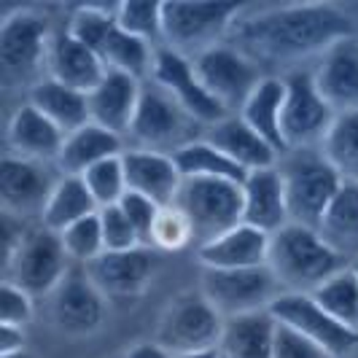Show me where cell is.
I'll return each mask as SVG.
<instances>
[{
  "mask_svg": "<svg viewBox=\"0 0 358 358\" xmlns=\"http://www.w3.org/2000/svg\"><path fill=\"white\" fill-rule=\"evenodd\" d=\"M205 129L208 127H202L192 113H186L176 103V97H170L159 84H143L141 106L129 129L132 141L138 143L135 148L173 157L183 145L205 138Z\"/></svg>",
  "mask_w": 358,
  "mask_h": 358,
  "instance_id": "obj_6",
  "label": "cell"
},
{
  "mask_svg": "<svg viewBox=\"0 0 358 358\" xmlns=\"http://www.w3.org/2000/svg\"><path fill=\"white\" fill-rule=\"evenodd\" d=\"M232 38L234 49L248 54L253 62H294L326 54L334 43L353 38V19L331 3H296L237 19Z\"/></svg>",
  "mask_w": 358,
  "mask_h": 358,
  "instance_id": "obj_1",
  "label": "cell"
},
{
  "mask_svg": "<svg viewBox=\"0 0 358 358\" xmlns=\"http://www.w3.org/2000/svg\"><path fill=\"white\" fill-rule=\"evenodd\" d=\"M286 100H283V141L288 151H305L321 145L326 132L331 129L337 110L323 100L315 87L313 73L294 71L283 78Z\"/></svg>",
  "mask_w": 358,
  "mask_h": 358,
  "instance_id": "obj_11",
  "label": "cell"
},
{
  "mask_svg": "<svg viewBox=\"0 0 358 358\" xmlns=\"http://www.w3.org/2000/svg\"><path fill=\"white\" fill-rule=\"evenodd\" d=\"M106 302L100 288L92 283L87 267L73 264L52 294V321L71 337H87L106 321Z\"/></svg>",
  "mask_w": 358,
  "mask_h": 358,
  "instance_id": "obj_16",
  "label": "cell"
},
{
  "mask_svg": "<svg viewBox=\"0 0 358 358\" xmlns=\"http://www.w3.org/2000/svg\"><path fill=\"white\" fill-rule=\"evenodd\" d=\"M173 205L189 218L199 248L243 224V183L218 178H183Z\"/></svg>",
  "mask_w": 358,
  "mask_h": 358,
  "instance_id": "obj_5",
  "label": "cell"
},
{
  "mask_svg": "<svg viewBox=\"0 0 358 358\" xmlns=\"http://www.w3.org/2000/svg\"><path fill=\"white\" fill-rule=\"evenodd\" d=\"M315 87L337 113L358 110V43L345 38L321 54V65L313 71Z\"/></svg>",
  "mask_w": 358,
  "mask_h": 358,
  "instance_id": "obj_22",
  "label": "cell"
},
{
  "mask_svg": "<svg viewBox=\"0 0 358 358\" xmlns=\"http://www.w3.org/2000/svg\"><path fill=\"white\" fill-rule=\"evenodd\" d=\"M68 30L100 57V62L108 71L129 73L141 81L143 76H151L157 46L122 30L113 11L97 8V6H81L76 8Z\"/></svg>",
  "mask_w": 358,
  "mask_h": 358,
  "instance_id": "obj_4",
  "label": "cell"
},
{
  "mask_svg": "<svg viewBox=\"0 0 358 358\" xmlns=\"http://www.w3.org/2000/svg\"><path fill=\"white\" fill-rule=\"evenodd\" d=\"M143 81L122 71H108L103 81L90 92L92 124L124 138L132 129L135 113L141 106Z\"/></svg>",
  "mask_w": 358,
  "mask_h": 358,
  "instance_id": "obj_19",
  "label": "cell"
},
{
  "mask_svg": "<svg viewBox=\"0 0 358 358\" xmlns=\"http://www.w3.org/2000/svg\"><path fill=\"white\" fill-rule=\"evenodd\" d=\"M283 100H286V84L283 78L264 76L259 87L251 92L245 106L240 108V119L251 127L256 135H262L278 154H286L283 141Z\"/></svg>",
  "mask_w": 358,
  "mask_h": 358,
  "instance_id": "obj_28",
  "label": "cell"
},
{
  "mask_svg": "<svg viewBox=\"0 0 358 358\" xmlns=\"http://www.w3.org/2000/svg\"><path fill=\"white\" fill-rule=\"evenodd\" d=\"M122 358H173V353H167L159 342L154 340V342H138Z\"/></svg>",
  "mask_w": 358,
  "mask_h": 358,
  "instance_id": "obj_45",
  "label": "cell"
},
{
  "mask_svg": "<svg viewBox=\"0 0 358 358\" xmlns=\"http://www.w3.org/2000/svg\"><path fill=\"white\" fill-rule=\"evenodd\" d=\"M199 291L221 313L224 321L269 310L272 302L283 294L267 264L245 269H202Z\"/></svg>",
  "mask_w": 358,
  "mask_h": 358,
  "instance_id": "obj_10",
  "label": "cell"
},
{
  "mask_svg": "<svg viewBox=\"0 0 358 358\" xmlns=\"http://www.w3.org/2000/svg\"><path fill=\"white\" fill-rule=\"evenodd\" d=\"M269 313L275 315L278 323L299 331L305 340L318 345L326 356L345 358L358 350V331L334 321L310 294H288V291H283L272 302Z\"/></svg>",
  "mask_w": 358,
  "mask_h": 358,
  "instance_id": "obj_13",
  "label": "cell"
},
{
  "mask_svg": "<svg viewBox=\"0 0 358 358\" xmlns=\"http://www.w3.org/2000/svg\"><path fill=\"white\" fill-rule=\"evenodd\" d=\"M100 224H103L106 251H132V248H141V240H138L132 224L127 221L124 210L119 205L103 208L100 210Z\"/></svg>",
  "mask_w": 358,
  "mask_h": 358,
  "instance_id": "obj_41",
  "label": "cell"
},
{
  "mask_svg": "<svg viewBox=\"0 0 358 358\" xmlns=\"http://www.w3.org/2000/svg\"><path fill=\"white\" fill-rule=\"evenodd\" d=\"M243 224L269 237L291 224L286 186H283V176L278 167L253 170L243 180Z\"/></svg>",
  "mask_w": 358,
  "mask_h": 358,
  "instance_id": "obj_20",
  "label": "cell"
},
{
  "mask_svg": "<svg viewBox=\"0 0 358 358\" xmlns=\"http://www.w3.org/2000/svg\"><path fill=\"white\" fill-rule=\"evenodd\" d=\"M3 262H6V280L27 291L33 299L52 296L54 288L62 283V278L73 267L59 234L46 227L27 229L17 251Z\"/></svg>",
  "mask_w": 358,
  "mask_h": 358,
  "instance_id": "obj_8",
  "label": "cell"
},
{
  "mask_svg": "<svg viewBox=\"0 0 358 358\" xmlns=\"http://www.w3.org/2000/svg\"><path fill=\"white\" fill-rule=\"evenodd\" d=\"M321 237L342 256L358 251V183H342L318 227Z\"/></svg>",
  "mask_w": 358,
  "mask_h": 358,
  "instance_id": "obj_32",
  "label": "cell"
},
{
  "mask_svg": "<svg viewBox=\"0 0 358 358\" xmlns=\"http://www.w3.org/2000/svg\"><path fill=\"white\" fill-rule=\"evenodd\" d=\"M100 210L94 197L90 194L87 183L81 176H62L54 186L52 197L46 202V210L41 215V227L52 229V232H65L76 221L94 215Z\"/></svg>",
  "mask_w": 358,
  "mask_h": 358,
  "instance_id": "obj_31",
  "label": "cell"
},
{
  "mask_svg": "<svg viewBox=\"0 0 358 358\" xmlns=\"http://www.w3.org/2000/svg\"><path fill=\"white\" fill-rule=\"evenodd\" d=\"M189 243H194L189 218L180 213L176 205L162 208L159 218H157V224H154L151 245H154V248H162V251H180V248H186Z\"/></svg>",
  "mask_w": 358,
  "mask_h": 358,
  "instance_id": "obj_39",
  "label": "cell"
},
{
  "mask_svg": "<svg viewBox=\"0 0 358 358\" xmlns=\"http://www.w3.org/2000/svg\"><path fill=\"white\" fill-rule=\"evenodd\" d=\"M275 358H331V356H326L318 345L305 340L299 331H294V329H288L283 323H278Z\"/></svg>",
  "mask_w": 358,
  "mask_h": 358,
  "instance_id": "obj_43",
  "label": "cell"
},
{
  "mask_svg": "<svg viewBox=\"0 0 358 358\" xmlns=\"http://www.w3.org/2000/svg\"><path fill=\"white\" fill-rule=\"evenodd\" d=\"M0 358H33L27 350H19V353H11V356H0Z\"/></svg>",
  "mask_w": 358,
  "mask_h": 358,
  "instance_id": "obj_47",
  "label": "cell"
},
{
  "mask_svg": "<svg viewBox=\"0 0 358 358\" xmlns=\"http://www.w3.org/2000/svg\"><path fill=\"white\" fill-rule=\"evenodd\" d=\"M46 71L54 81L90 94L103 81L108 68L87 43H81L71 30H62V33H54L52 43H49Z\"/></svg>",
  "mask_w": 358,
  "mask_h": 358,
  "instance_id": "obj_23",
  "label": "cell"
},
{
  "mask_svg": "<svg viewBox=\"0 0 358 358\" xmlns=\"http://www.w3.org/2000/svg\"><path fill=\"white\" fill-rule=\"evenodd\" d=\"M87 272L106 299L132 302L141 299L151 286L157 272V253L143 245L132 251H106L87 264Z\"/></svg>",
  "mask_w": 358,
  "mask_h": 358,
  "instance_id": "obj_17",
  "label": "cell"
},
{
  "mask_svg": "<svg viewBox=\"0 0 358 358\" xmlns=\"http://www.w3.org/2000/svg\"><path fill=\"white\" fill-rule=\"evenodd\" d=\"M267 267L278 278L280 291L313 294L348 264L345 256L337 248H331L318 229L288 224L269 237Z\"/></svg>",
  "mask_w": 358,
  "mask_h": 358,
  "instance_id": "obj_2",
  "label": "cell"
},
{
  "mask_svg": "<svg viewBox=\"0 0 358 358\" xmlns=\"http://www.w3.org/2000/svg\"><path fill=\"white\" fill-rule=\"evenodd\" d=\"M283 186H286L288 218L291 224L318 229L326 208L342 189L337 170L323 159V154H313L310 148L296 151L280 167Z\"/></svg>",
  "mask_w": 358,
  "mask_h": 358,
  "instance_id": "obj_7",
  "label": "cell"
},
{
  "mask_svg": "<svg viewBox=\"0 0 358 358\" xmlns=\"http://www.w3.org/2000/svg\"><path fill=\"white\" fill-rule=\"evenodd\" d=\"M59 240H62V245H65V251H68L73 264H81V267L92 264L97 256L106 253L100 210L94 215H87V218L76 221L65 232H59Z\"/></svg>",
  "mask_w": 358,
  "mask_h": 358,
  "instance_id": "obj_38",
  "label": "cell"
},
{
  "mask_svg": "<svg viewBox=\"0 0 358 358\" xmlns=\"http://www.w3.org/2000/svg\"><path fill=\"white\" fill-rule=\"evenodd\" d=\"M57 180L52 170L43 162L22 159V157H6L0 164V202L3 213L17 218L27 215H43L46 202L52 197Z\"/></svg>",
  "mask_w": 358,
  "mask_h": 358,
  "instance_id": "obj_18",
  "label": "cell"
},
{
  "mask_svg": "<svg viewBox=\"0 0 358 358\" xmlns=\"http://www.w3.org/2000/svg\"><path fill=\"white\" fill-rule=\"evenodd\" d=\"M119 208L124 210L127 221L132 224V229L138 234L141 245H143V248H154V245H151V237H154V224H157L159 210H162L159 205L151 202L148 197H143V194L127 192V197L119 202Z\"/></svg>",
  "mask_w": 358,
  "mask_h": 358,
  "instance_id": "obj_40",
  "label": "cell"
},
{
  "mask_svg": "<svg viewBox=\"0 0 358 358\" xmlns=\"http://www.w3.org/2000/svg\"><path fill=\"white\" fill-rule=\"evenodd\" d=\"M321 154L337 170L342 183H358V110L337 113L323 138Z\"/></svg>",
  "mask_w": 358,
  "mask_h": 358,
  "instance_id": "obj_33",
  "label": "cell"
},
{
  "mask_svg": "<svg viewBox=\"0 0 358 358\" xmlns=\"http://www.w3.org/2000/svg\"><path fill=\"white\" fill-rule=\"evenodd\" d=\"M350 267H353V272H356V275H358V256H356V262H353Z\"/></svg>",
  "mask_w": 358,
  "mask_h": 358,
  "instance_id": "obj_48",
  "label": "cell"
},
{
  "mask_svg": "<svg viewBox=\"0 0 358 358\" xmlns=\"http://www.w3.org/2000/svg\"><path fill=\"white\" fill-rule=\"evenodd\" d=\"M240 6L227 0H170L162 3V46L197 59L232 36Z\"/></svg>",
  "mask_w": 358,
  "mask_h": 358,
  "instance_id": "obj_3",
  "label": "cell"
},
{
  "mask_svg": "<svg viewBox=\"0 0 358 358\" xmlns=\"http://www.w3.org/2000/svg\"><path fill=\"white\" fill-rule=\"evenodd\" d=\"M224 318L202 291H183L162 313L157 342L167 353L183 356L197 350H218Z\"/></svg>",
  "mask_w": 358,
  "mask_h": 358,
  "instance_id": "obj_9",
  "label": "cell"
},
{
  "mask_svg": "<svg viewBox=\"0 0 358 358\" xmlns=\"http://www.w3.org/2000/svg\"><path fill=\"white\" fill-rule=\"evenodd\" d=\"M337 323L358 331V275L348 264L310 294Z\"/></svg>",
  "mask_w": 358,
  "mask_h": 358,
  "instance_id": "obj_35",
  "label": "cell"
},
{
  "mask_svg": "<svg viewBox=\"0 0 358 358\" xmlns=\"http://www.w3.org/2000/svg\"><path fill=\"white\" fill-rule=\"evenodd\" d=\"M183 178H218V180H234L243 183L248 173L237 167L227 154H221L215 145H210L205 138L194 143L183 145L178 154H173Z\"/></svg>",
  "mask_w": 358,
  "mask_h": 358,
  "instance_id": "obj_34",
  "label": "cell"
},
{
  "mask_svg": "<svg viewBox=\"0 0 358 358\" xmlns=\"http://www.w3.org/2000/svg\"><path fill=\"white\" fill-rule=\"evenodd\" d=\"M173 358H221V350H197V353H183Z\"/></svg>",
  "mask_w": 358,
  "mask_h": 358,
  "instance_id": "obj_46",
  "label": "cell"
},
{
  "mask_svg": "<svg viewBox=\"0 0 358 358\" xmlns=\"http://www.w3.org/2000/svg\"><path fill=\"white\" fill-rule=\"evenodd\" d=\"M81 178H84L90 194L94 197L100 210L119 205V202L127 197V192H129V189H127L124 162H122V157H110V159L94 164V167H90Z\"/></svg>",
  "mask_w": 358,
  "mask_h": 358,
  "instance_id": "obj_37",
  "label": "cell"
},
{
  "mask_svg": "<svg viewBox=\"0 0 358 358\" xmlns=\"http://www.w3.org/2000/svg\"><path fill=\"white\" fill-rule=\"evenodd\" d=\"M19 350H24V329L0 326V356H11Z\"/></svg>",
  "mask_w": 358,
  "mask_h": 358,
  "instance_id": "obj_44",
  "label": "cell"
},
{
  "mask_svg": "<svg viewBox=\"0 0 358 358\" xmlns=\"http://www.w3.org/2000/svg\"><path fill=\"white\" fill-rule=\"evenodd\" d=\"M151 81L159 84L170 97H176V103L186 113H192L202 127L218 124L221 119L232 116L210 92L202 87V81H199L197 73H194L192 59L170 52L164 46H157V52H154Z\"/></svg>",
  "mask_w": 358,
  "mask_h": 358,
  "instance_id": "obj_15",
  "label": "cell"
},
{
  "mask_svg": "<svg viewBox=\"0 0 358 358\" xmlns=\"http://www.w3.org/2000/svg\"><path fill=\"white\" fill-rule=\"evenodd\" d=\"M65 132L49 122L36 106H22L14 110L8 122V143L14 148V157L33 162H57L65 145Z\"/></svg>",
  "mask_w": 358,
  "mask_h": 358,
  "instance_id": "obj_26",
  "label": "cell"
},
{
  "mask_svg": "<svg viewBox=\"0 0 358 358\" xmlns=\"http://www.w3.org/2000/svg\"><path fill=\"white\" fill-rule=\"evenodd\" d=\"M30 106H36L49 122L59 127L65 135L87 127L92 122L90 94L65 87L54 78H41L30 90Z\"/></svg>",
  "mask_w": 358,
  "mask_h": 358,
  "instance_id": "obj_29",
  "label": "cell"
},
{
  "mask_svg": "<svg viewBox=\"0 0 358 358\" xmlns=\"http://www.w3.org/2000/svg\"><path fill=\"white\" fill-rule=\"evenodd\" d=\"M202 269H245L264 267L269 259V234L237 224L210 243L197 248Z\"/></svg>",
  "mask_w": 358,
  "mask_h": 358,
  "instance_id": "obj_24",
  "label": "cell"
},
{
  "mask_svg": "<svg viewBox=\"0 0 358 358\" xmlns=\"http://www.w3.org/2000/svg\"><path fill=\"white\" fill-rule=\"evenodd\" d=\"M194 73L202 81V87L213 94L229 113L240 110L251 92L264 78L259 73V62H253L248 54H243L234 46H213L197 59H192Z\"/></svg>",
  "mask_w": 358,
  "mask_h": 358,
  "instance_id": "obj_14",
  "label": "cell"
},
{
  "mask_svg": "<svg viewBox=\"0 0 358 358\" xmlns=\"http://www.w3.org/2000/svg\"><path fill=\"white\" fill-rule=\"evenodd\" d=\"M205 141L215 145L221 154H227L245 173L278 167V157L280 154L262 135H256L240 116H234V113L227 116V119H221L218 124L208 127L205 129Z\"/></svg>",
  "mask_w": 358,
  "mask_h": 358,
  "instance_id": "obj_25",
  "label": "cell"
},
{
  "mask_svg": "<svg viewBox=\"0 0 358 358\" xmlns=\"http://www.w3.org/2000/svg\"><path fill=\"white\" fill-rule=\"evenodd\" d=\"M124 162L127 189L135 194H143L159 208L173 205L183 183L178 164L170 154H157L145 148H127L122 154Z\"/></svg>",
  "mask_w": 358,
  "mask_h": 358,
  "instance_id": "obj_21",
  "label": "cell"
},
{
  "mask_svg": "<svg viewBox=\"0 0 358 358\" xmlns=\"http://www.w3.org/2000/svg\"><path fill=\"white\" fill-rule=\"evenodd\" d=\"M116 22L129 36L151 46H162V3L157 0H124L113 8Z\"/></svg>",
  "mask_w": 358,
  "mask_h": 358,
  "instance_id": "obj_36",
  "label": "cell"
},
{
  "mask_svg": "<svg viewBox=\"0 0 358 358\" xmlns=\"http://www.w3.org/2000/svg\"><path fill=\"white\" fill-rule=\"evenodd\" d=\"M49 19L38 11H14L0 24V68L6 81H30L49 59Z\"/></svg>",
  "mask_w": 358,
  "mask_h": 358,
  "instance_id": "obj_12",
  "label": "cell"
},
{
  "mask_svg": "<svg viewBox=\"0 0 358 358\" xmlns=\"http://www.w3.org/2000/svg\"><path fill=\"white\" fill-rule=\"evenodd\" d=\"M278 321L269 310L227 318L221 334V358H275Z\"/></svg>",
  "mask_w": 358,
  "mask_h": 358,
  "instance_id": "obj_27",
  "label": "cell"
},
{
  "mask_svg": "<svg viewBox=\"0 0 358 358\" xmlns=\"http://www.w3.org/2000/svg\"><path fill=\"white\" fill-rule=\"evenodd\" d=\"M122 154H124V141L90 122L87 127L76 129L65 138L57 164H59L62 176H84L90 167L110 159V157H122Z\"/></svg>",
  "mask_w": 358,
  "mask_h": 358,
  "instance_id": "obj_30",
  "label": "cell"
},
{
  "mask_svg": "<svg viewBox=\"0 0 358 358\" xmlns=\"http://www.w3.org/2000/svg\"><path fill=\"white\" fill-rule=\"evenodd\" d=\"M33 318V296L19 286L3 280L0 288V326H19L24 329V323Z\"/></svg>",
  "mask_w": 358,
  "mask_h": 358,
  "instance_id": "obj_42",
  "label": "cell"
}]
</instances>
